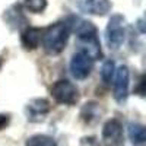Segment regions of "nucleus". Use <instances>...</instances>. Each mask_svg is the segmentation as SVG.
Instances as JSON below:
<instances>
[{"label": "nucleus", "mask_w": 146, "mask_h": 146, "mask_svg": "<svg viewBox=\"0 0 146 146\" xmlns=\"http://www.w3.org/2000/svg\"><path fill=\"white\" fill-rule=\"evenodd\" d=\"M69 69H70L72 76L76 80H85L92 73L94 62L86 54H83L82 51H78L72 56Z\"/></svg>", "instance_id": "nucleus-6"}, {"label": "nucleus", "mask_w": 146, "mask_h": 146, "mask_svg": "<svg viewBox=\"0 0 146 146\" xmlns=\"http://www.w3.org/2000/svg\"><path fill=\"white\" fill-rule=\"evenodd\" d=\"M136 25H137L140 34H145L146 29H145V21H143V18H139V19H137V23H136Z\"/></svg>", "instance_id": "nucleus-18"}, {"label": "nucleus", "mask_w": 146, "mask_h": 146, "mask_svg": "<svg viewBox=\"0 0 146 146\" xmlns=\"http://www.w3.org/2000/svg\"><path fill=\"white\" fill-rule=\"evenodd\" d=\"M25 146H57L56 140L47 135H34L27 139Z\"/></svg>", "instance_id": "nucleus-14"}, {"label": "nucleus", "mask_w": 146, "mask_h": 146, "mask_svg": "<svg viewBox=\"0 0 146 146\" xmlns=\"http://www.w3.org/2000/svg\"><path fill=\"white\" fill-rule=\"evenodd\" d=\"M10 123V117L9 114H2L0 113V130H5Z\"/></svg>", "instance_id": "nucleus-17"}, {"label": "nucleus", "mask_w": 146, "mask_h": 146, "mask_svg": "<svg viewBox=\"0 0 146 146\" xmlns=\"http://www.w3.org/2000/svg\"><path fill=\"white\" fill-rule=\"evenodd\" d=\"M42 36V29L36 27H27L21 32V44L28 51H32L40 47Z\"/></svg>", "instance_id": "nucleus-10"}, {"label": "nucleus", "mask_w": 146, "mask_h": 146, "mask_svg": "<svg viewBox=\"0 0 146 146\" xmlns=\"http://www.w3.org/2000/svg\"><path fill=\"white\" fill-rule=\"evenodd\" d=\"M23 3H25V7L32 13H41L47 9L48 5L47 0H23Z\"/></svg>", "instance_id": "nucleus-16"}, {"label": "nucleus", "mask_w": 146, "mask_h": 146, "mask_svg": "<svg viewBox=\"0 0 146 146\" xmlns=\"http://www.w3.org/2000/svg\"><path fill=\"white\" fill-rule=\"evenodd\" d=\"M51 110V104L45 98H32L28 101L25 111L28 115V120L32 123H40L45 118V115L50 113Z\"/></svg>", "instance_id": "nucleus-7"}, {"label": "nucleus", "mask_w": 146, "mask_h": 146, "mask_svg": "<svg viewBox=\"0 0 146 146\" xmlns=\"http://www.w3.org/2000/svg\"><path fill=\"white\" fill-rule=\"evenodd\" d=\"M124 22L126 18L120 13L111 15L108 19L107 28H105V41L110 50H118L123 45L126 38V31H124Z\"/></svg>", "instance_id": "nucleus-3"}, {"label": "nucleus", "mask_w": 146, "mask_h": 146, "mask_svg": "<svg viewBox=\"0 0 146 146\" xmlns=\"http://www.w3.org/2000/svg\"><path fill=\"white\" fill-rule=\"evenodd\" d=\"M76 36L79 44V51L86 54L92 62L102 58L101 42L98 38V29L91 21H80L76 27Z\"/></svg>", "instance_id": "nucleus-1"}, {"label": "nucleus", "mask_w": 146, "mask_h": 146, "mask_svg": "<svg viewBox=\"0 0 146 146\" xmlns=\"http://www.w3.org/2000/svg\"><path fill=\"white\" fill-rule=\"evenodd\" d=\"M102 140L110 146H120L123 142V124L117 118H110L102 126Z\"/></svg>", "instance_id": "nucleus-8"}, {"label": "nucleus", "mask_w": 146, "mask_h": 146, "mask_svg": "<svg viewBox=\"0 0 146 146\" xmlns=\"http://www.w3.org/2000/svg\"><path fill=\"white\" fill-rule=\"evenodd\" d=\"M80 12L94 16H105L113 9L111 0H78Z\"/></svg>", "instance_id": "nucleus-9"}, {"label": "nucleus", "mask_w": 146, "mask_h": 146, "mask_svg": "<svg viewBox=\"0 0 146 146\" xmlns=\"http://www.w3.org/2000/svg\"><path fill=\"white\" fill-rule=\"evenodd\" d=\"M102 114V107L96 101H88L85 102L80 108V117L83 118L85 123H95Z\"/></svg>", "instance_id": "nucleus-12"}, {"label": "nucleus", "mask_w": 146, "mask_h": 146, "mask_svg": "<svg viewBox=\"0 0 146 146\" xmlns=\"http://www.w3.org/2000/svg\"><path fill=\"white\" fill-rule=\"evenodd\" d=\"M3 19L12 29H21L22 27L27 28V25H28V21H27L25 15L22 13L19 5H13L7 10H5Z\"/></svg>", "instance_id": "nucleus-11"}, {"label": "nucleus", "mask_w": 146, "mask_h": 146, "mask_svg": "<svg viewBox=\"0 0 146 146\" xmlns=\"http://www.w3.org/2000/svg\"><path fill=\"white\" fill-rule=\"evenodd\" d=\"M127 135H129V139L135 145H142L146 140V129L140 123H129Z\"/></svg>", "instance_id": "nucleus-13"}, {"label": "nucleus", "mask_w": 146, "mask_h": 146, "mask_svg": "<svg viewBox=\"0 0 146 146\" xmlns=\"http://www.w3.org/2000/svg\"><path fill=\"white\" fill-rule=\"evenodd\" d=\"M51 96L57 104L76 105L79 101V89L67 79H60L51 86Z\"/></svg>", "instance_id": "nucleus-4"}, {"label": "nucleus", "mask_w": 146, "mask_h": 146, "mask_svg": "<svg viewBox=\"0 0 146 146\" xmlns=\"http://www.w3.org/2000/svg\"><path fill=\"white\" fill-rule=\"evenodd\" d=\"M143 83H145V82H143V78H142V79L139 80V95H140V96L145 95V94H143Z\"/></svg>", "instance_id": "nucleus-19"}, {"label": "nucleus", "mask_w": 146, "mask_h": 146, "mask_svg": "<svg viewBox=\"0 0 146 146\" xmlns=\"http://www.w3.org/2000/svg\"><path fill=\"white\" fill-rule=\"evenodd\" d=\"M113 96L117 104H126L129 98V85H130V70L126 64H121L115 69L113 79Z\"/></svg>", "instance_id": "nucleus-5"}, {"label": "nucleus", "mask_w": 146, "mask_h": 146, "mask_svg": "<svg viewBox=\"0 0 146 146\" xmlns=\"http://www.w3.org/2000/svg\"><path fill=\"white\" fill-rule=\"evenodd\" d=\"M114 73H115V63L114 60H105L102 67H101V79L105 85H110L114 79Z\"/></svg>", "instance_id": "nucleus-15"}, {"label": "nucleus", "mask_w": 146, "mask_h": 146, "mask_svg": "<svg viewBox=\"0 0 146 146\" xmlns=\"http://www.w3.org/2000/svg\"><path fill=\"white\" fill-rule=\"evenodd\" d=\"M69 34L70 29L66 25V22L51 23L50 27H47L42 31V36H41L42 50L48 56H58L67 45Z\"/></svg>", "instance_id": "nucleus-2"}]
</instances>
